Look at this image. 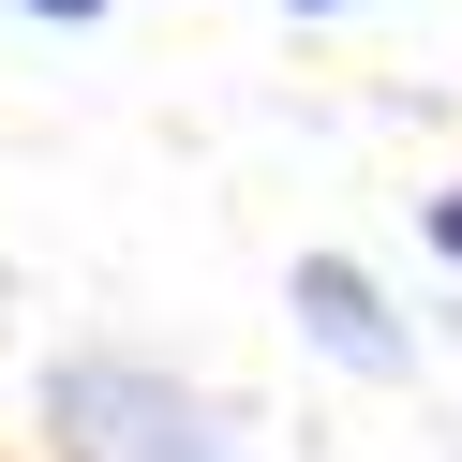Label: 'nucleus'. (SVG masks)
Listing matches in <instances>:
<instances>
[{
	"mask_svg": "<svg viewBox=\"0 0 462 462\" xmlns=\"http://www.w3.org/2000/svg\"><path fill=\"white\" fill-rule=\"evenodd\" d=\"M45 432H60V462H224V418L134 358H75L45 388Z\"/></svg>",
	"mask_w": 462,
	"mask_h": 462,
	"instance_id": "nucleus-1",
	"label": "nucleus"
},
{
	"mask_svg": "<svg viewBox=\"0 0 462 462\" xmlns=\"http://www.w3.org/2000/svg\"><path fill=\"white\" fill-rule=\"evenodd\" d=\"M299 328L328 343L343 373H402V358H418V343H402V313L373 299V283L343 269V254H299Z\"/></svg>",
	"mask_w": 462,
	"mask_h": 462,
	"instance_id": "nucleus-2",
	"label": "nucleus"
},
{
	"mask_svg": "<svg viewBox=\"0 0 462 462\" xmlns=\"http://www.w3.org/2000/svg\"><path fill=\"white\" fill-rule=\"evenodd\" d=\"M432 254H462V194H432Z\"/></svg>",
	"mask_w": 462,
	"mask_h": 462,
	"instance_id": "nucleus-3",
	"label": "nucleus"
},
{
	"mask_svg": "<svg viewBox=\"0 0 462 462\" xmlns=\"http://www.w3.org/2000/svg\"><path fill=\"white\" fill-rule=\"evenodd\" d=\"M31 15H105V0H31Z\"/></svg>",
	"mask_w": 462,
	"mask_h": 462,
	"instance_id": "nucleus-4",
	"label": "nucleus"
},
{
	"mask_svg": "<svg viewBox=\"0 0 462 462\" xmlns=\"http://www.w3.org/2000/svg\"><path fill=\"white\" fill-rule=\"evenodd\" d=\"M299 15H343V0H299Z\"/></svg>",
	"mask_w": 462,
	"mask_h": 462,
	"instance_id": "nucleus-5",
	"label": "nucleus"
}]
</instances>
